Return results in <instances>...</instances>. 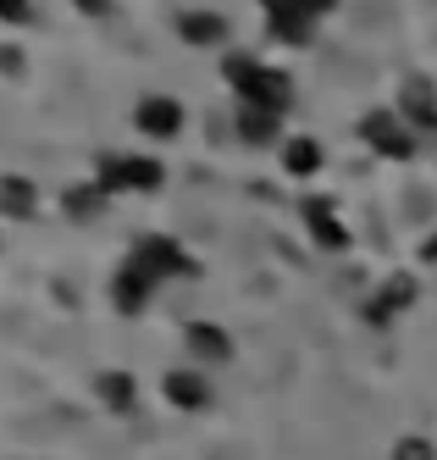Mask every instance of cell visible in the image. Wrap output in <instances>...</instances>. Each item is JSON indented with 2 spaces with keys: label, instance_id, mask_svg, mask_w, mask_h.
<instances>
[{
  "label": "cell",
  "instance_id": "5b68a950",
  "mask_svg": "<svg viewBox=\"0 0 437 460\" xmlns=\"http://www.w3.org/2000/svg\"><path fill=\"white\" fill-rule=\"evenodd\" d=\"M183 101L178 94H144L139 106H133V128H139L144 139H178L183 134Z\"/></svg>",
  "mask_w": 437,
  "mask_h": 460
},
{
  "label": "cell",
  "instance_id": "9c48e42d",
  "mask_svg": "<svg viewBox=\"0 0 437 460\" xmlns=\"http://www.w3.org/2000/svg\"><path fill=\"white\" fill-rule=\"evenodd\" d=\"M299 211H305V234H310L321 250H344V244H349V227L338 222V206H332V200H305Z\"/></svg>",
  "mask_w": 437,
  "mask_h": 460
},
{
  "label": "cell",
  "instance_id": "30bf717a",
  "mask_svg": "<svg viewBox=\"0 0 437 460\" xmlns=\"http://www.w3.org/2000/svg\"><path fill=\"white\" fill-rule=\"evenodd\" d=\"M321 167H327V150H321V139H310V134H293V139L283 145V172H288L293 183H310Z\"/></svg>",
  "mask_w": 437,
  "mask_h": 460
},
{
  "label": "cell",
  "instance_id": "5bb4252c",
  "mask_svg": "<svg viewBox=\"0 0 437 460\" xmlns=\"http://www.w3.org/2000/svg\"><path fill=\"white\" fill-rule=\"evenodd\" d=\"M94 400L106 405L111 416H127L133 405H139V383H133V372H117V367H111V372L94 377Z\"/></svg>",
  "mask_w": 437,
  "mask_h": 460
},
{
  "label": "cell",
  "instance_id": "8fae6325",
  "mask_svg": "<svg viewBox=\"0 0 437 460\" xmlns=\"http://www.w3.org/2000/svg\"><path fill=\"white\" fill-rule=\"evenodd\" d=\"M0 217H12V222H33V217H39V189H33V178H22V172L0 178Z\"/></svg>",
  "mask_w": 437,
  "mask_h": 460
},
{
  "label": "cell",
  "instance_id": "44dd1931",
  "mask_svg": "<svg viewBox=\"0 0 437 460\" xmlns=\"http://www.w3.org/2000/svg\"><path fill=\"white\" fill-rule=\"evenodd\" d=\"M73 6H78L83 17H106V12H111V0H73Z\"/></svg>",
  "mask_w": 437,
  "mask_h": 460
},
{
  "label": "cell",
  "instance_id": "4fadbf2b",
  "mask_svg": "<svg viewBox=\"0 0 437 460\" xmlns=\"http://www.w3.org/2000/svg\"><path fill=\"white\" fill-rule=\"evenodd\" d=\"M178 34L194 50H216V45H227V17L222 12H183L178 17Z\"/></svg>",
  "mask_w": 437,
  "mask_h": 460
},
{
  "label": "cell",
  "instance_id": "ac0fdd59",
  "mask_svg": "<svg viewBox=\"0 0 437 460\" xmlns=\"http://www.w3.org/2000/svg\"><path fill=\"white\" fill-rule=\"evenodd\" d=\"M393 460H437V449H432V438H421V433H405L393 444Z\"/></svg>",
  "mask_w": 437,
  "mask_h": 460
},
{
  "label": "cell",
  "instance_id": "8992f818",
  "mask_svg": "<svg viewBox=\"0 0 437 460\" xmlns=\"http://www.w3.org/2000/svg\"><path fill=\"white\" fill-rule=\"evenodd\" d=\"M161 394H166V405L172 411H211L216 405V388L205 372H194V367H172L161 377Z\"/></svg>",
  "mask_w": 437,
  "mask_h": 460
},
{
  "label": "cell",
  "instance_id": "277c9868",
  "mask_svg": "<svg viewBox=\"0 0 437 460\" xmlns=\"http://www.w3.org/2000/svg\"><path fill=\"white\" fill-rule=\"evenodd\" d=\"M360 139L371 145L377 155H388V161H405V155H415V134H410V122L398 117L393 106H388V111H365V122H360Z\"/></svg>",
  "mask_w": 437,
  "mask_h": 460
},
{
  "label": "cell",
  "instance_id": "6da1fadb",
  "mask_svg": "<svg viewBox=\"0 0 437 460\" xmlns=\"http://www.w3.org/2000/svg\"><path fill=\"white\" fill-rule=\"evenodd\" d=\"M227 84H232V94H239V106H266V111H288V101H293V84H288V73L283 67H266V61H255V56H227Z\"/></svg>",
  "mask_w": 437,
  "mask_h": 460
},
{
  "label": "cell",
  "instance_id": "e0dca14e",
  "mask_svg": "<svg viewBox=\"0 0 437 460\" xmlns=\"http://www.w3.org/2000/svg\"><path fill=\"white\" fill-rule=\"evenodd\" d=\"M410 305H415V278H388V283L377 288V305H371V316H377V322H388V316L410 311Z\"/></svg>",
  "mask_w": 437,
  "mask_h": 460
},
{
  "label": "cell",
  "instance_id": "ffe728a7",
  "mask_svg": "<svg viewBox=\"0 0 437 460\" xmlns=\"http://www.w3.org/2000/svg\"><path fill=\"white\" fill-rule=\"evenodd\" d=\"M0 73L22 78V50H17V45H6V50H0Z\"/></svg>",
  "mask_w": 437,
  "mask_h": 460
},
{
  "label": "cell",
  "instance_id": "52a82bcc",
  "mask_svg": "<svg viewBox=\"0 0 437 460\" xmlns=\"http://www.w3.org/2000/svg\"><path fill=\"white\" fill-rule=\"evenodd\" d=\"M393 111L405 117L410 128H421V134H432V128H437V89L426 78H405V84H398Z\"/></svg>",
  "mask_w": 437,
  "mask_h": 460
},
{
  "label": "cell",
  "instance_id": "d6986e66",
  "mask_svg": "<svg viewBox=\"0 0 437 460\" xmlns=\"http://www.w3.org/2000/svg\"><path fill=\"white\" fill-rule=\"evenodd\" d=\"M28 17H33V0H0V22L17 28V22H28Z\"/></svg>",
  "mask_w": 437,
  "mask_h": 460
},
{
  "label": "cell",
  "instance_id": "9a60e30c",
  "mask_svg": "<svg viewBox=\"0 0 437 460\" xmlns=\"http://www.w3.org/2000/svg\"><path fill=\"white\" fill-rule=\"evenodd\" d=\"M283 111H266V106H239V139L244 145H272L283 134Z\"/></svg>",
  "mask_w": 437,
  "mask_h": 460
},
{
  "label": "cell",
  "instance_id": "7c38bea8",
  "mask_svg": "<svg viewBox=\"0 0 437 460\" xmlns=\"http://www.w3.org/2000/svg\"><path fill=\"white\" fill-rule=\"evenodd\" d=\"M155 288H161V283H150L139 267H133V261H122V267H117V278H111V300H117V311L127 316V311H144Z\"/></svg>",
  "mask_w": 437,
  "mask_h": 460
},
{
  "label": "cell",
  "instance_id": "7a4b0ae2",
  "mask_svg": "<svg viewBox=\"0 0 437 460\" xmlns=\"http://www.w3.org/2000/svg\"><path fill=\"white\" fill-rule=\"evenodd\" d=\"M94 183L106 194H150L166 183V167L155 155H133V150H111L94 161Z\"/></svg>",
  "mask_w": 437,
  "mask_h": 460
},
{
  "label": "cell",
  "instance_id": "ba28073f",
  "mask_svg": "<svg viewBox=\"0 0 437 460\" xmlns=\"http://www.w3.org/2000/svg\"><path fill=\"white\" fill-rule=\"evenodd\" d=\"M183 344H188V355L199 360V367L232 360V333H227V327H216V322H188L183 327Z\"/></svg>",
  "mask_w": 437,
  "mask_h": 460
},
{
  "label": "cell",
  "instance_id": "7402d4cb",
  "mask_svg": "<svg viewBox=\"0 0 437 460\" xmlns=\"http://www.w3.org/2000/svg\"><path fill=\"white\" fill-rule=\"evenodd\" d=\"M421 261H432V267H437V239H426V250H421Z\"/></svg>",
  "mask_w": 437,
  "mask_h": 460
},
{
  "label": "cell",
  "instance_id": "2e32d148",
  "mask_svg": "<svg viewBox=\"0 0 437 460\" xmlns=\"http://www.w3.org/2000/svg\"><path fill=\"white\" fill-rule=\"evenodd\" d=\"M106 200H111V194L100 189V183H73V189L61 194V211L73 217V222H94L100 211H106Z\"/></svg>",
  "mask_w": 437,
  "mask_h": 460
},
{
  "label": "cell",
  "instance_id": "3957f363",
  "mask_svg": "<svg viewBox=\"0 0 437 460\" xmlns=\"http://www.w3.org/2000/svg\"><path fill=\"white\" fill-rule=\"evenodd\" d=\"M127 261H133V267H139L150 283H166V278H188V272H194L188 250H183L172 234H144L139 244L127 250Z\"/></svg>",
  "mask_w": 437,
  "mask_h": 460
}]
</instances>
